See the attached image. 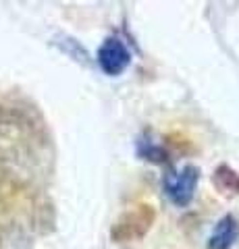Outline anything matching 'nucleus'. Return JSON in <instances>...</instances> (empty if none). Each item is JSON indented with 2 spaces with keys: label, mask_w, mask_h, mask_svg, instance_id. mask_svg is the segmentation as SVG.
I'll use <instances>...</instances> for the list:
<instances>
[{
  "label": "nucleus",
  "mask_w": 239,
  "mask_h": 249,
  "mask_svg": "<svg viewBox=\"0 0 239 249\" xmlns=\"http://www.w3.org/2000/svg\"><path fill=\"white\" fill-rule=\"evenodd\" d=\"M200 183V168L185 164L179 170H166L163 177V189L166 199L177 208H187L196 197Z\"/></svg>",
  "instance_id": "f257e3e1"
},
{
  "label": "nucleus",
  "mask_w": 239,
  "mask_h": 249,
  "mask_svg": "<svg viewBox=\"0 0 239 249\" xmlns=\"http://www.w3.org/2000/svg\"><path fill=\"white\" fill-rule=\"evenodd\" d=\"M152 222H154V210L150 206H135L114 222L110 237L114 243H129V241L142 239L150 231Z\"/></svg>",
  "instance_id": "f03ea898"
},
{
  "label": "nucleus",
  "mask_w": 239,
  "mask_h": 249,
  "mask_svg": "<svg viewBox=\"0 0 239 249\" xmlns=\"http://www.w3.org/2000/svg\"><path fill=\"white\" fill-rule=\"evenodd\" d=\"M96 60H98V67L102 69L104 75L119 77L131 65V52L121 37L110 36V37H106L102 42V46L98 48Z\"/></svg>",
  "instance_id": "7ed1b4c3"
},
{
  "label": "nucleus",
  "mask_w": 239,
  "mask_h": 249,
  "mask_svg": "<svg viewBox=\"0 0 239 249\" xmlns=\"http://www.w3.org/2000/svg\"><path fill=\"white\" fill-rule=\"evenodd\" d=\"M237 239H239V220L233 214H227L217 222L212 235L208 237L206 247L208 249H231Z\"/></svg>",
  "instance_id": "20e7f679"
},
{
  "label": "nucleus",
  "mask_w": 239,
  "mask_h": 249,
  "mask_svg": "<svg viewBox=\"0 0 239 249\" xmlns=\"http://www.w3.org/2000/svg\"><path fill=\"white\" fill-rule=\"evenodd\" d=\"M212 181H214V187H217L221 193H225V196L227 193L229 196H239V173L231 166H227V164L217 166Z\"/></svg>",
  "instance_id": "39448f33"
},
{
  "label": "nucleus",
  "mask_w": 239,
  "mask_h": 249,
  "mask_svg": "<svg viewBox=\"0 0 239 249\" xmlns=\"http://www.w3.org/2000/svg\"><path fill=\"white\" fill-rule=\"evenodd\" d=\"M137 156H140L142 160H148L152 164H166L168 160V152L165 150L163 145L154 143L150 137H144L137 142Z\"/></svg>",
  "instance_id": "423d86ee"
}]
</instances>
